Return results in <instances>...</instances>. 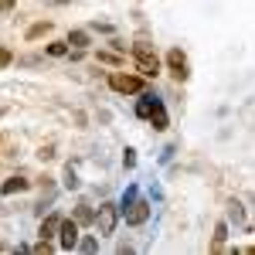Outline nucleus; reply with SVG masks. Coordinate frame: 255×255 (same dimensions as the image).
Instances as JSON below:
<instances>
[{
    "mask_svg": "<svg viewBox=\"0 0 255 255\" xmlns=\"http://www.w3.org/2000/svg\"><path fill=\"white\" fill-rule=\"evenodd\" d=\"M133 58H136V72L143 79H157L160 75V58H157V48L150 41H136L133 44Z\"/></svg>",
    "mask_w": 255,
    "mask_h": 255,
    "instance_id": "f257e3e1",
    "label": "nucleus"
},
{
    "mask_svg": "<svg viewBox=\"0 0 255 255\" xmlns=\"http://www.w3.org/2000/svg\"><path fill=\"white\" fill-rule=\"evenodd\" d=\"M109 89L119 96H136L143 92V75H126V72H113L109 75Z\"/></svg>",
    "mask_w": 255,
    "mask_h": 255,
    "instance_id": "f03ea898",
    "label": "nucleus"
},
{
    "mask_svg": "<svg viewBox=\"0 0 255 255\" xmlns=\"http://www.w3.org/2000/svg\"><path fill=\"white\" fill-rule=\"evenodd\" d=\"M92 221H96V228L102 235H113V232H116V221H119V208L113 201H106V204L99 208V215H92Z\"/></svg>",
    "mask_w": 255,
    "mask_h": 255,
    "instance_id": "7ed1b4c3",
    "label": "nucleus"
},
{
    "mask_svg": "<svg viewBox=\"0 0 255 255\" xmlns=\"http://www.w3.org/2000/svg\"><path fill=\"white\" fill-rule=\"evenodd\" d=\"M167 68H170V75H174L177 82L191 79V65H187V55H184L180 48H170V51H167Z\"/></svg>",
    "mask_w": 255,
    "mask_h": 255,
    "instance_id": "20e7f679",
    "label": "nucleus"
},
{
    "mask_svg": "<svg viewBox=\"0 0 255 255\" xmlns=\"http://www.w3.org/2000/svg\"><path fill=\"white\" fill-rule=\"evenodd\" d=\"M58 245L65 249V252H72V249L79 245V221H75V218H61V225H58Z\"/></svg>",
    "mask_w": 255,
    "mask_h": 255,
    "instance_id": "39448f33",
    "label": "nucleus"
},
{
    "mask_svg": "<svg viewBox=\"0 0 255 255\" xmlns=\"http://www.w3.org/2000/svg\"><path fill=\"white\" fill-rule=\"evenodd\" d=\"M123 218H126V225H143V221L150 218V204L139 201V197H133L129 204H123Z\"/></svg>",
    "mask_w": 255,
    "mask_h": 255,
    "instance_id": "423d86ee",
    "label": "nucleus"
},
{
    "mask_svg": "<svg viewBox=\"0 0 255 255\" xmlns=\"http://www.w3.org/2000/svg\"><path fill=\"white\" fill-rule=\"evenodd\" d=\"M58 225H61V215H48L44 221H41V232H38V235L41 238H55V235H58Z\"/></svg>",
    "mask_w": 255,
    "mask_h": 255,
    "instance_id": "0eeeda50",
    "label": "nucleus"
},
{
    "mask_svg": "<svg viewBox=\"0 0 255 255\" xmlns=\"http://www.w3.org/2000/svg\"><path fill=\"white\" fill-rule=\"evenodd\" d=\"M146 119H150V126H153V129H167V126H170V119H167V113H163V106H160V102L150 109V116H146Z\"/></svg>",
    "mask_w": 255,
    "mask_h": 255,
    "instance_id": "6e6552de",
    "label": "nucleus"
},
{
    "mask_svg": "<svg viewBox=\"0 0 255 255\" xmlns=\"http://www.w3.org/2000/svg\"><path fill=\"white\" fill-rule=\"evenodd\" d=\"M27 187H31V180H24V177H10L0 191H3V194H17V191H27Z\"/></svg>",
    "mask_w": 255,
    "mask_h": 255,
    "instance_id": "1a4fd4ad",
    "label": "nucleus"
},
{
    "mask_svg": "<svg viewBox=\"0 0 255 255\" xmlns=\"http://www.w3.org/2000/svg\"><path fill=\"white\" fill-rule=\"evenodd\" d=\"M48 31H51V20H41V24H34V27H27V34H24V38H27V41H38V38H44Z\"/></svg>",
    "mask_w": 255,
    "mask_h": 255,
    "instance_id": "9d476101",
    "label": "nucleus"
},
{
    "mask_svg": "<svg viewBox=\"0 0 255 255\" xmlns=\"http://www.w3.org/2000/svg\"><path fill=\"white\" fill-rule=\"evenodd\" d=\"M225 238H228V225L221 221V225L215 228V242H211V249H215V252H221V249H225Z\"/></svg>",
    "mask_w": 255,
    "mask_h": 255,
    "instance_id": "9b49d317",
    "label": "nucleus"
},
{
    "mask_svg": "<svg viewBox=\"0 0 255 255\" xmlns=\"http://www.w3.org/2000/svg\"><path fill=\"white\" fill-rule=\"evenodd\" d=\"M153 106H157V99H153V96H143V99H139V106H136V116H139V119H146Z\"/></svg>",
    "mask_w": 255,
    "mask_h": 255,
    "instance_id": "f8f14e48",
    "label": "nucleus"
},
{
    "mask_svg": "<svg viewBox=\"0 0 255 255\" xmlns=\"http://www.w3.org/2000/svg\"><path fill=\"white\" fill-rule=\"evenodd\" d=\"M68 44H75V48H85V44H89V31H72V34H68Z\"/></svg>",
    "mask_w": 255,
    "mask_h": 255,
    "instance_id": "ddd939ff",
    "label": "nucleus"
},
{
    "mask_svg": "<svg viewBox=\"0 0 255 255\" xmlns=\"http://www.w3.org/2000/svg\"><path fill=\"white\" fill-rule=\"evenodd\" d=\"M75 221H79V225H89V221H92V208H89V204H79V208H75Z\"/></svg>",
    "mask_w": 255,
    "mask_h": 255,
    "instance_id": "4468645a",
    "label": "nucleus"
},
{
    "mask_svg": "<svg viewBox=\"0 0 255 255\" xmlns=\"http://www.w3.org/2000/svg\"><path fill=\"white\" fill-rule=\"evenodd\" d=\"M48 55H51V58H61V55H68V41H55V44H48Z\"/></svg>",
    "mask_w": 255,
    "mask_h": 255,
    "instance_id": "2eb2a0df",
    "label": "nucleus"
},
{
    "mask_svg": "<svg viewBox=\"0 0 255 255\" xmlns=\"http://www.w3.org/2000/svg\"><path fill=\"white\" fill-rule=\"evenodd\" d=\"M75 249H82V252H96V249H99V242H96L92 235H89V238H82V242L75 245Z\"/></svg>",
    "mask_w": 255,
    "mask_h": 255,
    "instance_id": "dca6fc26",
    "label": "nucleus"
},
{
    "mask_svg": "<svg viewBox=\"0 0 255 255\" xmlns=\"http://www.w3.org/2000/svg\"><path fill=\"white\" fill-rule=\"evenodd\" d=\"M65 187H79V177H75V170H72V167L65 170Z\"/></svg>",
    "mask_w": 255,
    "mask_h": 255,
    "instance_id": "f3484780",
    "label": "nucleus"
},
{
    "mask_svg": "<svg viewBox=\"0 0 255 255\" xmlns=\"http://www.w3.org/2000/svg\"><path fill=\"white\" fill-rule=\"evenodd\" d=\"M99 61H109V65H119L116 55H109V51H99Z\"/></svg>",
    "mask_w": 255,
    "mask_h": 255,
    "instance_id": "a211bd4d",
    "label": "nucleus"
},
{
    "mask_svg": "<svg viewBox=\"0 0 255 255\" xmlns=\"http://www.w3.org/2000/svg\"><path fill=\"white\" fill-rule=\"evenodd\" d=\"M123 163H126V167H133V163H136V157H133V150H126V153H123Z\"/></svg>",
    "mask_w": 255,
    "mask_h": 255,
    "instance_id": "6ab92c4d",
    "label": "nucleus"
},
{
    "mask_svg": "<svg viewBox=\"0 0 255 255\" xmlns=\"http://www.w3.org/2000/svg\"><path fill=\"white\" fill-rule=\"evenodd\" d=\"M0 65H10V51L7 48H0Z\"/></svg>",
    "mask_w": 255,
    "mask_h": 255,
    "instance_id": "aec40b11",
    "label": "nucleus"
},
{
    "mask_svg": "<svg viewBox=\"0 0 255 255\" xmlns=\"http://www.w3.org/2000/svg\"><path fill=\"white\" fill-rule=\"evenodd\" d=\"M10 7H14V0H0V14H7Z\"/></svg>",
    "mask_w": 255,
    "mask_h": 255,
    "instance_id": "412c9836",
    "label": "nucleus"
}]
</instances>
